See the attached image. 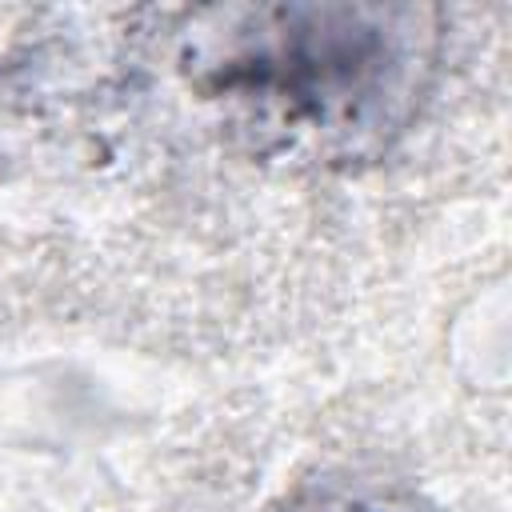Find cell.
I'll return each mask as SVG.
<instances>
[{
	"label": "cell",
	"mask_w": 512,
	"mask_h": 512,
	"mask_svg": "<svg viewBox=\"0 0 512 512\" xmlns=\"http://www.w3.org/2000/svg\"><path fill=\"white\" fill-rule=\"evenodd\" d=\"M268 512H428L424 504L376 488H348V484H320L280 500Z\"/></svg>",
	"instance_id": "2"
},
{
	"label": "cell",
	"mask_w": 512,
	"mask_h": 512,
	"mask_svg": "<svg viewBox=\"0 0 512 512\" xmlns=\"http://www.w3.org/2000/svg\"><path fill=\"white\" fill-rule=\"evenodd\" d=\"M436 60L432 12L400 4L212 8L188 84L268 148L344 160L400 132Z\"/></svg>",
	"instance_id": "1"
}]
</instances>
